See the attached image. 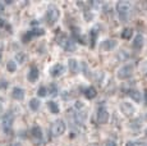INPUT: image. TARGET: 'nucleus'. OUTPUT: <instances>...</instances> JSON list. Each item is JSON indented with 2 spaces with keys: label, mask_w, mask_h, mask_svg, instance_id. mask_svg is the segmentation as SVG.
Wrapping results in <instances>:
<instances>
[{
  "label": "nucleus",
  "mask_w": 147,
  "mask_h": 146,
  "mask_svg": "<svg viewBox=\"0 0 147 146\" xmlns=\"http://www.w3.org/2000/svg\"><path fill=\"white\" fill-rule=\"evenodd\" d=\"M115 10H117L118 18L120 22L125 23L129 21L131 18V13H132V4L128 1H118L115 5Z\"/></svg>",
  "instance_id": "f257e3e1"
},
{
  "label": "nucleus",
  "mask_w": 147,
  "mask_h": 146,
  "mask_svg": "<svg viewBox=\"0 0 147 146\" xmlns=\"http://www.w3.org/2000/svg\"><path fill=\"white\" fill-rule=\"evenodd\" d=\"M59 17H60V10H59V8L55 7V5H50L46 10V14H45L46 23L49 24V26H54V24L58 22Z\"/></svg>",
  "instance_id": "f03ea898"
},
{
  "label": "nucleus",
  "mask_w": 147,
  "mask_h": 146,
  "mask_svg": "<svg viewBox=\"0 0 147 146\" xmlns=\"http://www.w3.org/2000/svg\"><path fill=\"white\" fill-rule=\"evenodd\" d=\"M67 126L65 122L63 119H56L51 123V127H50V133H51L53 137H59L65 132Z\"/></svg>",
  "instance_id": "7ed1b4c3"
},
{
  "label": "nucleus",
  "mask_w": 147,
  "mask_h": 146,
  "mask_svg": "<svg viewBox=\"0 0 147 146\" xmlns=\"http://www.w3.org/2000/svg\"><path fill=\"white\" fill-rule=\"evenodd\" d=\"M133 71H134L133 64H125V66H123L119 71H118V78H119V80H127V78L132 77Z\"/></svg>",
  "instance_id": "20e7f679"
},
{
  "label": "nucleus",
  "mask_w": 147,
  "mask_h": 146,
  "mask_svg": "<svg viewBox=\"0 0 147 146\" xmlns=\"http://www.w3.org/2000/svg\"><path fill=\"white\" fill-rule=\"evenodd\" d=\"M120 110H121V113L124 114L125 117H128V118H132L134 116V113H136V108H134V105L132 103H129V101H123L120 104Z\"/></svg>",
  "instance_id": "39448f33"
},
{
  "label": "nucleus",
  "mask_w": 147,
  "mask_h": 146,
  "mask_svg": "<svg viewBox=\"0 0 147 146\" xmlns=\"http://www.w3.org/2000/svg\"><path fill=\"white\" fill-rule=\"evenodd\" d=\"M13 122H14V116L12 113H5L4 117L1 119V126H3V130L5 132H10L13 127Z\"/></svg>",
  "instance_id": "423d86ee"
},
{
  "label": "nucleus",
  "mask_w": 147,
  "mask_h": 146,
  "mask_svg": "<svg viewBox=\"0 0 147 146\" xmlns=\"http://www.w3.org/2000/svg\"><path fill=\"white\" fill-rule=\"evenodd\" d=\"M109 110L105 108V106H100V108L97 109V114H96V119H97V122L100 123V124H105L107 123V120H109Z\"/></svg>",
  "instance_id": "0eeeda50"
},
{
  "label": "nucleus",
  "mask_w": 147,
  "mask_h": 146,
  "mask_svg": "<svg viewBox=\"0 0 147 146\" xmlns=\"http://www.w3.org/2000/svg\"><path fill=\"white\" fill-rule=\"evenodd\" d=\"M64 72H65V68H64V66L60 64V63L54 64V66L51 67V69H50V74H51V77H54V78L60 77Z\"/></svg>",
  "instance_id": "6e6552de"
},
{
  "label": "nucleus",
  "mask_w": 147,
  "mask_h": 146,
  "mask_svg": "<svg viewBox=\"0 0 147 146\" xmlns=\"http://www.w3.org/2000/svg\"><path fill=\"white\" fill-rule=\"evenodd\" d=\"M41 35H44V30H41V28H33L32 31H28L26 35L22 37V40H23V43H28V41H30L32 37H35V36H41Z\"/></svg>",
  "instance_id": "1a4fd4ad"
},
{
  "label": "nucleus",
  "mask_w": 147,
  "mask_h": 146,
  "mask_svg": "<svg viewBox=\"0 0 147 146\" xmlns=\"http://www.w3.org/2000/svg\"><path fill=\"white\" fill-rule=\"evenodd\" d=\"M68 68H69V72L72 74H77L80 72V63H78L77 59H69L68 60Z\"/></svg>",
  "instance_id": "9d476101"
},
{
  "label": "nucleus",
  "mask_w": 147,
  "mask_h": 146,
  "mask_svg": "<svg viewBox=\"0 0 147 146\" xmlns=\"http://www.w3.org/2000/svg\"><path fill=\"white\" fill-rule=\"evenodd\" d=\"M115 46H117V41L110 40V39H106V40H104L102 43H101V49L105 50V51H110V50H113Z\"/></svg>",
  "instance_id": "9b49d317"
},
{
  "label": "nucleus",
  "mask_w": 147,
  "mask_h": 146,
  "mask_svg": "<svg viewBox=\"0 0 147 146\" xmlns=\"http://www.w3.org/2000/svg\"><path fill=\"white\" fill-rule=\"evenodd\" d=\"M143 45H145V37H143V35H140V33H138L133 40V49L141 50L143 47Z\"/></svg>",
  "instance_id": "f8f14e48"
},
{
  "label": "nucleus",
  "mask_w": 147,
  "mask_h": 146,
  "mask_svg": "<svg viewBox=\"0 0 147 146\" xmlns=\"http://www.w3.org/2000/svg\"><path fill=\"white\" fill-rule=\"evenodd\" d=\"M38 76H40L38 69L36 68V67H31L30 72H28V81H30V82H35V81H37Z\"/></svg>",
  "instance_id": "ddd939ff"
},
{
  "label": "nucleus",
  "mask_w": 147,
  "mask_h": 146,
  "mask_svg": "<svg viewBox=\"0 0 147 146\" xmlns=\"http://www.w3.org/2000/svg\"><path fill=\"white\" fill-rule=\"evenodd\" d=\"M12 96H13V99H16V100H23L24 90L21 89V87H14L13 91H12Z\"/></svg>",
  "instance_id": "4468645a"
},
{
  "label": "nucleus",
  "mask_w": 147,
  "mask_h": 146,
  "mask_svg": "<svg viewBox=\"0 0 147 146\" xmlns=\"http://www.w3.org/2000/svg\"><path fill=\"white\" fill-rule=\"evenodd\" d=\"M61 46L65 49V51L68 53H72V51H74L76 50V44H74V41L73 40H70V39H67L65 40V43H64Z\"/></svg>",
  "instance_id": "2eb2a0df"
},
{
  "label": "nucleus",
  "mask_w": 147,
  "mask_h": 146,
  "mask_svg": "<svg viewBox=\"0 0 147 146\" xmlns=\"http://www.w3.org/2000/svg\"><path fill=\"white\" fill-rule=\"evenodd\" d=\"M128 95L134 100V101H137V103L141 101V92L138 91V90H136V89H129V90H128Z\"/></svg>",
  "instance_id": "dca6fc26"
},
{
  "label": "nucleus",
  "mask_w": 147,
  "mask_h": 146,
  "mask_svg": "<svg viewBox=\"0 0 147 146\" xmlns=\"http://www.w3.org/2000/svg\"><path fill=\"white\" fill-rule=\"evenodd\" d=\"M96 95H97V91H96V89L92 87V86H90V87H87L84 90V96H86L87 99H94V97H96Z\"/></svg>",
  "instance_id": "f3484780"
},
{
  "label": "nucleus",
  "mask_w": 147,
  "mask_h": 146,
  "mask_svg": "<svg viewBox=\"0 0 147 146\" xmlns=\"http://www.w3.org/2000/svg\"><path fill=\"white\" fill-rule=\"evenodd\" d=\"M31 133H32V136L35 137V139H37V140L42 139V130H41L40 126H35V127H32Z\"/></svg>",
  "instance_id": "a211bd4d"
},
{
  "label": "nucleus",
  "mask_w": 147,
  "mask_h": 146,
  "mask_svg": "<svg viewBox=\"0 0 147 146\" xmlns=\"http://www.w3.org/2000/svg\"><path fill=\"white\" fill-rule=\"evenodd\" d=\"M47 106H49L50 112H51L53 114H59V112H60V108H59L58 103H55V101H47Z\"/></svg>",
  "instance_id": "6ab92c4d"
},
{
  "label": "nucleus",
  "mask_w": 147,
  "mask_h": 146,
  "mask_svg": "<svg viewBox=\"0 0 147 146\" xmlns=\"http://www.w3.org/2000/svg\"><path fill=\"white\" fill-rule=\"evenodd\" d=\"M27 60V55L24 54L23 51H19V53H17L16 54V63H18V64H23L24 62Z\"/></svg>",
  "instance_id": "aec40b11"
},
{
  "label": "nucleus",
  "mask_w": 147,
  "mask_h": 146,
  "mask_svg": "<svg viewBox=\"0 0 147 146\" xmlns=\"http://www.w3.org/2000/svg\"><path fill=\"white\" fill-rule=\"evenodd\" d=\"M46 90H47V94L51 95V96H58V94H59V87L55 83H51Z\"/></svg>",
  "instance_id": "412c9836"
},
{
  "label": "nucleus",
  "mask_w": 147,
  "mask_h": 146,
  "mask_svg": "<svg viewBox=\"0 0 147 146\" xmlns=\"http://www.w3.org/2000/svg\"><path fill=\"white\" fill-rule=\"evenodd\" d=\"M132 36H133V30L132 28H124L121 32V39H124V40H129Z\"/></svg>",
  "instance_id": "4be33fe9"
},
{
  "label": "nucleus",
  "mask_w": 147,
  "mask_h": 146,
  "mask_svg": "<svg viewBox=\"0 0 147 146\" xmlns=\"http://www.w3.org/2000/svg\"><path fill=\"white\" fill-rule=\"evenodd\" d=\"M40 105H41V103H40V100L38 99H31V101H30V108L32 109V110H38L40 109Z\"/></svg>",
  "instance_id": "5701e85b"
},
{
  "label": "nucleus",
  "mask_w": 147,
  "mask_h": 146,
  "mask_svg": "<svg viewBox=\"0 0 147 146\" xmlns=\"http://www.w3.org/2000/svg\"><path fill=\"white\" fill-rule=\"evenodd\" d=\"M7 69L9 72H12V73L16 72L17 71V63L14 60H9L8 62V64H7Z\"/></svg>",
  "instance_id": "b1692460"
},
{
  "label": "nucleus",
  "mask_w": 147,
  "mask_h": 146,
  "mask_svg": "<svg viewBox=\"0 0 147 146\" xmlns=\"http://www.w3.org/2000/svg\"><path fill=\"white\" fill-rule=\"evenodd\" d=\"M90 33H91V46H94L96 39H97V33H98V32L94 28V30H91V32H90Z\"/></svg>",
  "instance_id": "393cba45"
},
{
  "label": "nucleus",
  "mask_w": 147,
  "mask_h": 146,
  "mask_svg": "<svg viewBox=\"0 0 147 146\" xmlns=\"http://www.w3.org/2000/svg\"><path fill=\"white\" fill-rule=\"evenodd\" d=\"M38 96H41V97H44V96H46L47 95V90H46V87L45 86H41L40 89H38Z\"/></svg>",
  "instance_id": "a878e982"
},
{
  "label": "nucleus",
  "mask_w": 147,
  "mask_h": 146,
  "mask_svg": "<svg viewBox=\"0 0 147 146\" xmlns=\"http://www.w3.org/2000/svg\"><path fill=\"white\" fill-rule=\"evenodd\" d=\"M8 87V82H7V81H5V80H0V90H5V89H7Z\"/></svg>",
  "instance_id": "bb28decb"
},
{
  "label": "nucleus",
  "mask_w": 147,
  "mask_h": 146,
  "mask_svg": "<svg viewBox=\"0 0 147 146\" xmlns=\"http://www.w3.org/2000/svg\"><path fill=\"white\" fill-rule=\"evenodd\" d=\"M141 68H142L143 74H145L146 77H147V60H146V62H143V63H142V67H141Z\"/></svg>",
  "instance_id": "cd10ccee"
},
{
  "label": "nucleus",
  "mask_w": 147,
  "mask_h": 146,
  "mask_svg": "<svg viewBox=\"0 0 147 146\" xmlns=\"http://www.w3.org/2000/svg\"><path fill=\"white\" fill-rule=\"evenodd\" d=\"M106 146H118L117 142L114 141V140H109V141L106 142Z\"/></svg>",
  "instance_id": "c85d7f7f"
},
{
  "label": "nucleus",
  "mask_w": 147,
  "mask_h": 146,
  "mask_svg": "<svg viewBox=\"0 0 147 146\" xmlns=\"http://www.w3.org/2000/svg\"><path fill=\"white\" fill-rule=\"evenodd\" d=\"M125 146H136V144H134L133 141H128V142L125 144Z\"/></svg>",
  "instance_id": "c756f323"
},
{
  "label": "nucleus",
  "mask_w": 147,
  "mask_h": 146,
  "mask_svg": "<svg viewBox=\"0 0 147 146\" xmlns=\"http://www.w3.org/2000/svg\"><path fill=\"white\" fill-rule=\"evenodd\" d=\"M10 146H22L21 142H13V144H10Z\"/></svg>",
  "instance_id": "7c9ffc66"
},
{
  "label": "nucleus",
  "mask_w": 147,
  "mask_h": 146,
  "mask_svg": "<svg viewBox=\"0 0 147 146\" xmlns=\"http://www.w3.org/2000/svg\"><path fill=\"white\" fill-rule=\"evenodd\" d=\"M3 110V99L1 97H0V112Z\"/></svg>",
  "instance_id": "2f4dec72"
},
{
  "label": "nucleus",
  "mask_w": 147,
  "mask_h": 146,
  "mask_svg": "<svg viewBox=\"0 0 147 146\" xmlns=\"http://www.w3.org/2000/svg\"><path fill=\"white\" fill-rule=\"evenodd\" d=\"M3 10H4V7H3V4H0V13H3Z\"/></svg>",
  "instance_id": "473e14b6"
},
{
  "label": "nucleus",
  "mask_w": 147,
  "mask_h": 146,
  "mask_svg": "<svg viewBox=\"0 0 147 146\" xmlns=\"http://www.w3.org/2000/svg\"><path fill=\"white\" fill-rule=\"evenodd\" d=\"M145 101H146V105H147V90H146V92H145Z\"/></svg>",
  "instance_id": "72a5a7b5"
},
{
  "label": "nucleus",
  "mask_w": 147,
  "mask_h": 146,
  "mask_svg": "<svg viewBox=\"0 0 147 146\" xmlns=\"http://www.w3.org/2000/svg\"><path fill=\"white\" fill-rule=\"evenodd\" d=\"M4 26V21H3V19H0V27H3Z\"/></svg>",
  "instance_id": "f704fd0d"
},
{
  "label": "nucleus",
  "mask_w": 147,
  "mask_h": 146,
  "mask_svg": "<svg viewBox=\"0 0 147 146\" xmlns=\"http://www.w3.org/2000/svg\"><path fill=\"white\" fill-rule=\"evenodd\" d=\"M1 58H3V53H1V49H0V62H1Z\"/></svg>",
  "instance_id": "c9c22d12"
},
{
  "label": "nucleus",
  "mask_w": 147,
  "mask_h": 146,
  "mask_svg": "<svg viewBox=\"0 0 147 146\" xmlns=\"http://www.w3.org/2000/svg\"><path fill=\"white\" fill-rule=\"evenodd\" d=\"M37 146H45V145H44V144H42V142H41V144H38Z\"/></svg>",
  "instance_id": "e433bc0d"
}]
</instances>
